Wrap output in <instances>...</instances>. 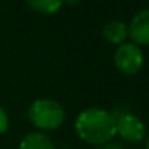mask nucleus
Instances as JSON below:
<instances>
[{"mask_svg": "<svg viewBox=\"0 0 149 149\" xmlns=\"http://www.w3.org/2000/svg\"><path fill=\"white\" fill-rule=\"evenodd\" d=\"M146 149H149V134H146Z\"/></svg>", "mask_w": 149, "mask_h": 149, "instance_id": "f8f14e48", "label": "nucleus"}, {"mask_svg": "<svg viewBox=\"0 0 149 149\" xmlns=\"http://www.w3.org/2000/svg\"><path fill=\"white\" fill-rule=\"evenodd\" d=\"M61 149H72V148H61Z\"/></svg>", "mask_w": 149, "mask_h": 149, "instance_id": "ddd939ff", "label": "nucleus"}, {"mask_svg": "<svg viewBox=\"0 0 149 149\" xmlns=\"http://www.w3.org/2000/svg\"><path fill=\"white\" fill-rule=\"evenodd\" d=\"M98 149H124L121 145H118V143H113V142H108V143H105V145H101V146H98Z\"/></svg>", "mask_w": 149, "mask_h": 149, "instance_id": "9d476101", "label": "nucleus"}, {"mask_svg": "<svg viewBox=\"0 0 149 149\" xmlns=\"http://www.w3.org/2000/svg\"><path fill=\"white\" fill-rule=\"evenodd\" d=\"M19 149H56L51 139L42 132L28 133L19 145Z\"/></svg>", "mask_w": 149, "mask_h": 149, "instance_id": "0eeeda50", "label": "nucleus"}, {"mask_svg": "<svg viewBox=\"0 0 149 149\" xmlns=\"http://www.w3.org/2000/svg\"><path fill=\"white\" fill-rule=\"evenodd\" d=\"M74 132L85 143L101 146L117 134L116 116L102 108H86L74 120Z\"/></svg>", "mask_w": 149, "mask_h": 149, "instance_id": "f257e3e1", "label": "nucleus"}, {"mask_svg": "<svg viewBox=\"0 0 149 149\" xmlns=\"http://www.w3.org/2000/svg\"><path fill=\"white\" fill-rule=\"evenodd\" d=\"M104 38L114 45H121L129 38V25H126L123 21H110L102 28Z\"/></svg>", "mask_w": 149, "mask_h": 149, "instance_id": "423d86ee", "label": "nucleus"}, {"mask_svg": "<svg viewBox=\"0 0 149 149\" xmlns=\"http://www.w3.org/2000/svg\"><path fill=\"white\" fill-rule=\"evenodd\" d=\"M28 6L42 15H53L61 9L63 0H26Z\"/></svg>", "mask_w": 149, "mask_h": 149, "instance_id": "6e6552de", "label": "nucleus"}, {"mask_svg": "<svg viewBox=\"0 0 149 149\" xmlns=\"http://www.w3.org/2000/svg\"><path fill=\"white\" fill-rule=\"evenodd\" d=\"M9 129V116L6 113V110L0 105V136L5 134Z\"/></svg>", "mask_w": 149, "mask_h": 149, "instance_id": "1a4fd4ad", "label": "nucleus"}, {"mask_svg": "<svg viewBox=\"0 0 149 149\" xmlns=\"http://www.w3.org/2000/svg\"><path fill=\"white\" fill-rule=\"evenodd\" d=\"M117 134L129 143H140L146 139V124L132 113H123L116 117Z\"/></svg>", "mask_w": 149, "mask_h": 149, "instance_id": "20e7f679", "label": "nucleus"}, {"mask_svg": "<svg viewBox=\"0 0 149 149\" xmlns=\"http://www.w3.org/2000/svg\"><path fill=\"white\" fill-rule=\"evenodd\" d=\"M79 2H81V0H63V3H66L69 6H76Z\"/></svg>", "mask_w": 149, "mask_h": 149, "instance_id": "9b49d317", "label": "nucleus"}, {"mask_svg": "<svg viewBox=\"0 0 149 149\" xmlns=\"http://www.w3.org/2000/svg\"><path fill=\"white\" fill-rule=\"evenodd\" d=\"M129 37L136 45H149V8L139 10L129 25Z\"/></svg>", "mask_w": 149, "mask_h": 149, "instance_id": "39448f33", "label": "nucleus"}, {"mask_svg": "<svg viewBox=\"0 0 149 149\" xmlns=\"http://www.w3.org/2000/svg\"><path fill=\"white\" fill-rule=\"evenodd\" d=\"M28 118L34 127L40 132H50L61 127L66 118L64 108L56 100L41 98L31 104Z\"/></svg>", "mask_w": 149, "mask_h": 149, "instance_id": "f03ea898", "label": "nucleus"}, {"mask_svg": "<svg viewBox=\"0 0 149 149\" xmlns=\"http://www.w3.org/2000/svg\"><path fill=\"white\" fill-rule=\"evenodd\" d=\"M143 61L145 57L142 48L134 42H124L118 45L114 53V66L126 76H133V74L139 73L143 66Z\"/></svg>", "mask_w": 149, "mask_h": 149, "instance_id": "7ed1b4c3", "label": "nucleus"}]
</instances>
